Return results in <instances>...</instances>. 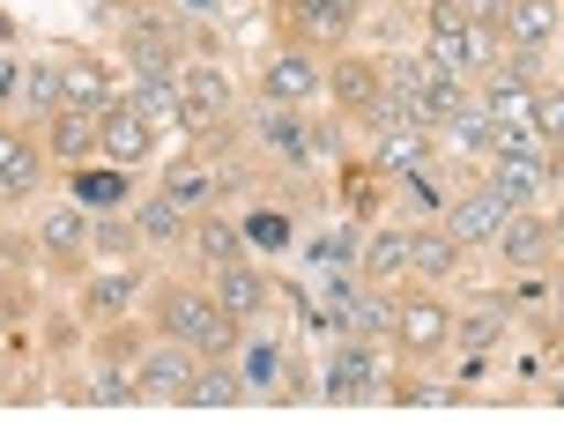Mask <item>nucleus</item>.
<instances>
[{
    "label": "nucleus",
    "instance_id": "f257e3e1",
    "mask_svg": "<svg viewBox=\"0 0 564 445\" xmlns=\"http://www.w3.org/2000/svg\"><path fill=\"white\" fill-rule=\"evenodd\" d=\"M476 37L482 30L468 23L460 0H431V15H423V53L438 59L446 75H468V67H476Z\"/></svg>",
    "mask_w": 564,
    "mask_h": 445
},
{
    "label": "nucleus",
    "instance_id": "f03ea898",
    "mask_svg": "<svg viewBox=\"0 0 564 445\" xmlns=\"http://www.w3.org/2000/svg\"><path fill=\"white\" fill-rule=\"evenodd\" d=\"M164 327L186 341V349H208V357H224L230 349V334H238V319H230L216 297H194V290H178L164 305Z\"/></svg>",
    "mask_w": 564,
    "mask_h": 445
},
{
    "label": "nucleus",
    "instance_id": "7ed1b4c3",
    "mask_svg": "<svg viewBox=\"0 0 564 445\" xmlns=\"http://www.w3.org/2000/svg\"><path fill=\"white\" fill-rule=\"evenodd\" d=\"M194 349L171 334V341H156V349H141V363H134V387H141V401H186V387H194Z\"/></svg>",
    "mask_w": 564,
    "mask_h": 445
},
{
    "label": "nucleus",
    "instance_id": "20e7f679",
    "mask_svg": "<svg viewBox=\"0 0 564 445\" xmlns=\"http://www.w3.org/2000/svg\"><path fill=\"white\" fill-rule=\"evenodd\" d=\"M371 393H387L379 387V349L357 341V334H341L335 363H327V401H371Z\"/></svg>",
    "mask_w": 564,
    "mask_h": 445
},
{
    "label": "nucleus",
    "instance_id": "39448f33",
    "mask_svg": "<svg viewBox=\"0 0 564 445\" xmlns=\"http://www.w3.org/2000/svg\"><path fill=\"white\" fill-rule=\"evenodd\" d=\"M178 105H186V134H208L230 111V75L224 67H178Z\"/></svg>",
    "mask_w": 564,
    "mask_h": 445
},
{
    "label": "nucleus",
    "instance_id": "423d86ee",
    "mask_svg": "<svg viewBox=\"0 0 564 445\" xmlns=\"http://www.w3.org/2000/svg\"><path fill=\"white\" fill-rule=\"evenodd\" d=\"M335 334H357V341H371V334H394V305L379 297V290H357V282H335Z\"/></svg>",
    "mask_w": 564,
    "mask_h": 445
},
{
    "label": "nucleus",
    "instance_id": "0eeeda50",
    "mask_svg": "<svg viewBox=\"0 0 564 445\" xmlns=\"http://www.w3.org/2000/svg\"><path fill=\"white\" fill-rule=\"evenodd\" d=\"M149 149H156V127H149V111L134 105V97H127V105H105V156H112V164H141V156H149Z\"/></svg>",
    "mask_w": 564,
    "mask_h": 445
},
{
    "label": "nucleus",
    "instance_id": "6e6552de",
    "mask_svg": "<svg viewBox=\"0 0 564 445\" xmlns=\"http://www.w3.org/2000/svg\"><path fill=\"white\" fill-rule=\"evenodd\" d=\"M319 89H327V75L312 67V53H275L268 75H260V97H268V105H305Z\"/></svg>",
    "mask_w": 564,
    "mask_h": 445
},
{
    "label": "nucleus",
    "instance_id": "1a4fd4ad",
    "mask_svg": "<svg viewBox=\"0 0 564 445\" xmlns=\"http://www.w3.org/2000/svg\"><path fill=\"white\" fill-rule=\"evenodd\" d=\"M446 334H453V312L438 305V297H416V305L394 312V341H401V349H416V357L446 349Z\"/></svg>",
    "mask_w": 564,
    "mask_h": 445
},
{
    "label": "nucleus",
    "instance_id": "9d476101",
    "mask_svg": "<svg viewBox=\"0 0 564 445\" xmlns=\"http://www.w3.org/2000/svg\"><path fill=\"white\" fill-rule=\"evenodd\" d=\"M506 216H512V208H506L498 194H490V186H482V194H460V200L446 208V230L460 238V246H490V238H498V223H506Z\"/></svg>",
    "mask_w": 564,
    "mask_h": 445
},
{
    "label": "nucleus",
    "instance_id": "9b49d317",
    "mask_svg": "<svg viewBox=\"0 0 564 445\" xmlns=\"http://www.w3.org/2000/svg\"><path fill=\"white\" fill-rule=\"evenodd\" d=\"M253 134H260V149H275L282 164H305V156H312V127H305L290 105H260Z\"/></svg>",
    "mask_w": 564,
    "mask_h": 445
},
{
    "label": "nucleus",
    "instance_id": "f8f14e48",
    "mask_svg": "<svg viewBox=\"0 0 564 445\" xmlns=\"http://www.w3.org/2000/svg\"><path fill=\"white\" fill-rule=\"evenodd\" d=\"M53 149L67 164H83L89 149H105V111H83V105H59L53 111Z\"/></svg>",
    "mask_w": 564,
    "mask_h": 445
},
{
    "label": "nucleus",
    "instance_id": "ddd939ff",
    "mask_svg": "<svg viewBox=\"0 0 564 445\" xmlns=\"http://www.w3.org/2000/svg\"><path fill=\"white\" fill-rule=\"evenodd\" d=\"M216 305H224L230 319H253V312L268 305V282H260L246 260H224V268H216Z\"/></svg>",
    "mask_w": 564,
    "mask_h": 445
},
{
    "label": "nucleus",
    "instance_id": "4468645a",
    "mask_svg": "<svg viewBox=\"0 0 564 445\" xmlns=\"http://www.w3.org/2000/svg\"><path fill=\"white\" fill-rule=\"evenodd\" d=\"M490 246L506 252L512 268H542V260H550V223H535V216H506Z\"/></svg>",
    "mask_w": 564,
    "mask_h": 445
},
{
    "label": "nucleus",
    "instance_id": "2eb2a0df",
    "mask_svg": "<svg viewBox=\"0 0 564 445\" xmlns=\"http://www.w3.org/2000/svg\"><path fill=\"white\" fill-rule=\"evenodd\" d=\"M75 208H83V216H119V208H127V164L75 171Z\"/></svg>",
    "mask_w": 564,
    "mask_h": 445
},
{
    "label": "nucleus",
    "instance_id": "dca6fc26",
    "mask_svg": "<svg viewBox=\"0 0 564 445\" xmlns=\"http://www.w3.org/2000/svg\"><path fill=\"white\" fill-rule=\"evenodd\" d=\"M460 238H453V230H409V268H416V275H431V282H446L453 268H460Z\"/></svg>",
    "mask_w": 564,
    "mask_h": 445
},
{
    "label": "nucleus",
    "instance_id": "f3484780",
    "mask_svg": "<svg viewBox=\"0 0 564 445\" xmlns=\"http://www.w3.org/2000/svg\"><path fill=\"white\" fill-rule=\"evenodd\" d=\"M134 105L149 111V127H156V134H178V127H186V105H178V75H141V83H134Z\"/></svg>",
    "mask_w": 564,
    "mask_h": 445
},
{
    "label": "nucleus",
    "instance_id": "a211bd4d",
    "mask_svg": "<svg viewBox=\"0 0 564 445\" xmlns=\"http://www.w3.org/2000/svg\"><path fill=\"white\" fill-rule=\"evenodd\" d=\"M506 37L520 45V53H535V45H550V37H557V0H512Z\"/></svg>",
    "mask_w": 564,
    "mask_h": 445
},
{
    "label": "nucleus",
    "instance_id": "6ab92c4d",
    "mask_svg": "<svg viewBox=\"0 0 564 445\" xmlns=\"http://www.w3.org/2000/svg\"><path fill=\"white\" fill-rule=\"evenodd\" d=\"M423 149H431V134H423L416 119H401V111H394V119L379 127V164H387V171H416Z\"/></svg>",
    "mask_w": 564,
    "mask_h": 445
},
{
    "label": "nucleus",
    "instance_id": "aec40b11",
    "mask_svg": "<svg viewBox=\"0 0 564 445\" xmlns=\"http://www.w3.org/2000/svg\"><path fill=\"white\" fill-rule=\"evenodd\" d=\"M37 194V149L23 134H0V200Z\"/></svg>",
    "mask_w": 564,
    "mask_h": 445
},
{
    "label": "nucleus",
    "instance_id": "412c9836",
    "mask_svg": "<svg viewBox=\"0 0 564 445\" xmlns=\"http://www.w3.org/2000/svg\"><path fill=\"white\" fill-rule=\"evenodd\" d=\"M542 156H498V171H490V194L506 200V208H520L528 194H542Z\"/></svg>",
    "mask_w": 564,
    "mask_h": 445
},
{
    "label": "nucleus",
    "instance_id": "4be33fe9",
    "mask_svg": "<svg viewBox=\"0 0 564 445\" xmlns=\"http://www.w3.org/2000/svg\"><path fill=\"white\" fill-rule=\"evenodd\" d=\"M59 89H67V105H83V111H105V105H112V89H105V67H97V59L59 67Z\"/></svg>",
    "mask_w": 564,
    "mask_h": 445
},
{
    "label": "nucleus",
    "instance_id": "5701e85b",
    "mask_svg": "<svg viewBox=\"0 0 564 445\" xmlns=\"http://www.w3.org/2000/svg\"><path fill=\"white\" fill-rule=\"evenodd\" d=\"M83 238H89L83 208H45V223H37V246L45 252H83Z\"/></svg>",
    "mask_w": 564,
    "mask_h": 445
},
{
    "label": "nucleus",
    "instance_id": "b1692460",
    "mask_svg": "<svg viewBox=\"0 0 564 445\" xmlns=\"http://www.w3.org/2000/svg\"><path fill=\"white\" fill-rule=\"evenodd\" d=\"M141 238H149V246H171V238H178V223H186V208H178V200L171 194H156V200H141Z\"/></svg>",
    "mask_w": 564,
    "mask_h": 445
},
{
    "label": "nucleus",
    "instance_id": "393cba45",
    "mask_svg": "<svg viewBox=\"0 0 564 445\" xmlns=\"http://www.w3.org/2000/svg\"><path fill=\"white\" fill-rule=\"evenodd\" d=\"M186 401H194V409H230V401H246V379H230V371H194Z\"/></svg>",
    "mask_w": 564,
    "mask_h": 445
},
{
    "label": "nucleus",
    "instance_id": "a878e982",
    "mask_svg": "<svg viewBox=\"0 0 564 445\" xmlns=\"http://www.w3.org/2000/svg\"><path fill=\"white\" fill-rule=\"evenodd\" d=\"M127 53H134V67H141V75H171V37H164L156 23H134Z\"/></svg>",
    "mask_w": 564,
    "mask_h": 445
},
{
    "label": "nucleus",
    "instance_id": "bb28decb",
    "mask_svg": "<svg viewBox=\"0 0 564 445\" xmlns=\"http://www.w3.org/2000/svg\"><path fill=\"white\" fill-rule=\"evenodd\" d=\"M335 97H349V105H379V97H387V83L371 75L365 59H341V67H335Z\"/></svg>",
    "mask_w": 564,
    "mask_h": 445
},
{
    "label": "nucleus",
    "instance_id": "cd10ccee",
    "mask_svg": "<svg viewBox=\"0 0 564 445\" xmlns=\"http://www.w3.org/2000/svg\"><path fill=\"white\" fill-rule=\"evenodd\" d=\"M394 268H409V230H379L365 246V275L379 282V275H394Z\"/></svg>",
    "mask_w": 564,
    "mask_h": 445
},
{
    "label": "nucleus",
    "instance_id": "c85d7f7f",
    "mask_svg": "<svg viewBox=\"0 0 564 445\" xmlns=\"http://www.w3.org/2000/svg\"><path fill=\"white\" fill-rule=\"evenodd\" d=\"M23 105H30V111H59V105H67L59 67H23Z\"/></svg>",
    "mask_w": 564,
    "mask_h": 445
},
{
    "label": "nucleus",
    "instance_id": "c756f323",
    "mask_svg": "<svg viewBox=\"0 0 564 445\" xmlns=\"http://www.w3.org/2000/svg\"><path fill=\"white\" fill-rule=\"evenodd\" d=\"M297 8H305V30H319V37H341V30L357 23L349 0H297Z\"/></svg>",
    "mask_w": 564,
    "mask_h": 445
},
{
    "label": "nucleus",
    "instance_id": "7c9ffc66",
    "mask_svg": "<svg viewBox=\"0 0 564 445\" xmlns=\"http://www.w3.org/2000/svg\"><path fill=\"white\" fill-rule=\"evenodd\" d=\"M349 260H357V238L349 230H319L312 238V268H349Z\"/></svg>",
    "mask_w": 564,
    "mask_h": 445
},
{
    "label": "nucleus",
    "instance_id": "2f4dec72",
    "mask_svg": "<svg viewBox=\"0 0 564 445\" xmlns=\"http://www.w3.org/2000/svg\"><path fill=\"white\" fill-rule=\"evenodd\" d=\"M134 305V275H105L89 282V312H127Z\"/></svg>",
    "mask_w": 564,
    "mask_h": 445
},
{
    "label": "nucleus",
    "instance_id": "473e14b6",
    "mask_svg": "<svg viewBox=\"0 0 564 445\" xmlns=\"http://www.w3.org/2000/svg\"><path fill=\"white\" fill-rule=\"evenodd\" d=\"M89 401H105V409H127V401H141V387L127 379V371H97V379H89Z\"/></svg>",
    "mask_w": 564,
    "mask_h": 445
},
{
    "label": "nucleus",
    "instance_id": "72a5a7b5",
    "mask_svg": "<svg viewBox=\"0 0 564 445\" xmlns=\"http://www.w3.org/2000/svg\"><path fill=\"white\" fill-rule=\"evenodd\" d=\"M535 127L542 141H564V89H535Z\"/></svg>",
    "mask_w": 564,
    "mask_h": 445
},
{
    "label": "nucleus",
    "instance_id": "f704fd0d",
    "mask_svg": "<svg viewBox=\"0 0 564 445\" xmlns=\"http://www.w3.org/2000/svg\"><path fill=\"white\" fill-rule=\"evenodd\" d=\"M238 246H246L238 230H224V223H200V252H208L216 268H224V260H238Z\"/></svg>",
    "mask_w": 564,
    "mask_h": 445
},
{
    "label": "nucleus",
    "instance_id": "c9c22d12",
    "mask_svg": "<svg viewBox=\"0 0 564 445\" xmlns=\"http://www.w3.org/2000/svg\"><path fill=\"white\" fill-rule=\"evenodd\" d=\"M164 194H171V200H178V208H200V200L216 194V186H208V171H178V178H171Z\"/></svg>",
    "mask_w": 564,
    "mask_h": 445
},
{
    "label": "nucleus",
    "instance_id": "e433bc0d",
    "mask_svg": "<svg viewBox=\"0 0 564 445\" xmlns=\"http://www.w3.org/2000/svg\"><path fill=\"white\" fill-rule=\"evenodd\" d=\"M460 8H468L476 30H506V15H512V0H460Z\"/></svg>",
    "mask_w": 564,
    "mask_h": 445
},
{
    "label": "nucleus",
    "instance_id": "4c0bfd02",
    "mask_svg": "<svg viewBox=\"0 0 564 445\" xmlns=\"http://www.w3.org/2000/svg\"><path fill=\"white\" fill-rule=\"evenodd\" d=\"M275 349H268V341H260V349H253V357H246V387H275V379H282V371H275Z\"/></svg>",
    "mask_w": 564,
    "mask_h": 445
},
{
    "label": "nucleus",
    "instance_id": "58836bf2",
    "mask_svg": "<svg viewBox=\"0 0 564 445\" xmlns=\"http://www.w3.org/2000/svg\"><path fill=\"white\" fill-rule=\"evenodd\" d=\"M246 238H253V246H282L290 223H282V216H253V223H246Z\"/></svg>",
    "mask_w": 564,
    "mask_h": 445
},
{
    "label": "nucleus",
    "instance_id": "ea45409f",
    "mask_svg": "<svg viewBox=\"0 0 564 445\" xmlns=\"http://www.w3.org/2000/svg\"><path fill=\"white\" fill-rule=\"evenodd\" d=\"M498 327H506V305H482L476 319H468V341H490Z\"/></svg>",
    "mask_w": 564,
    "mask_h": 445
},
{
    "label": "nucleus",
    "instance_id": "a19ab883",
    "mask_svg": "<svg viewBox=\"0 0 564 445\" xmlns=\"http://www.w3.org/2000/svg\"><path fill=\"white\" fill-rule=\"evenodd\" d=\"M8 97H23V67L0 53V105H8Z\"/></svg>",
    "mask_w": 564,
    "mask_h": 445
},
{
    "label": "nucleus",
    "instance_id": "79ce46f5",
    "mask_svg": "<svg viewBox=\"0 0 564 445\" xmlns=\"http://www.w3.org/2000/svg\"><path fill=\"white\" fill-rule=\"evenodd\" d=\"M550 246H564V216H557V223H550Z\"/></svg>",
    "mask_w": 564,
    "mask_h": 445
},
{
    "label": "nucleus",
    "instance_id": "37998d69",
    "mask_svg": "<svg viewBox=\"0 0 564 445\" xmlns=\"http://www.w3.org/2000/svg\"><path fill=\"white\" fill-rule=\"evenodd\" d=\"M186 8H224V0H186Z\"/></svg>",
    "mask_w": 564,
    "mask_h": 445
},
{
    "label": "nucleus",
    "instance_id": "c03bdc74",
    "mask_svg": "<svg viewBox=\"0 0 564 445\" xmlns=\"http://www.w3.org/2000/svg\"><path fill=\"white\" fill-rule=\"evenodd\" d=\"M0 45H8V23H0Z\"/></svg>",
    "mask_w": 564,
    "mask_h": 445
},
{
    "label": "nucleus",
    "instance_id": "a18cd8bd",
    "mask_svg": "<svg viewBox=\"0 0 564 445\" xmlns=\"http://www.w3.org/2000/svg\"><path fill=\"white\" fill-rule=\"evenodd\" d=\"M557 401H564V387H557Z\"/></svg>",
    "mask_w": 564,
    "mask_h": 445
},
{
    "label": "nucleus",
    "instance_id": "49530a36",
    "mask_svg": "<svg viewBox=\"0 0 564 445\" xmlns=\"http://www.w3.org/2000/svg\"><path fill=\"white\" fill-rule=\"evenodd\" d=\"M349 8H357V0H349Z\"/></svg>",
    "mask_w": 564,
    "mask_h": 445
}]
</instances>
